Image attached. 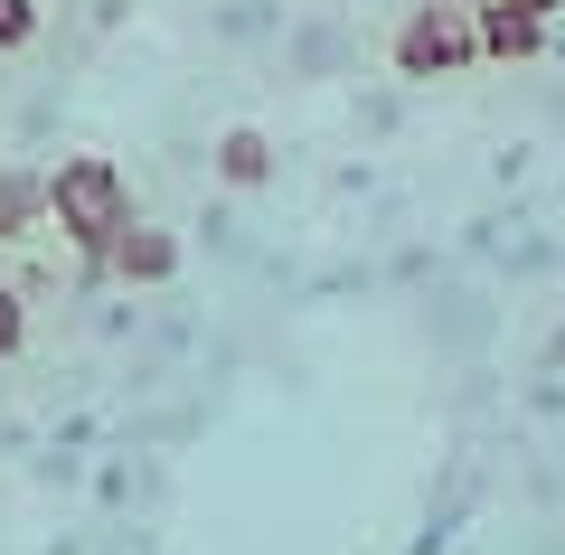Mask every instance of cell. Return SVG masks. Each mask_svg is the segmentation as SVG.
<instances>
[{"label":"cell","mask_w":565,"mask_h":555,"mask_svg":"<svg viewBox=\"0 0 565 555\" xmlns=\"http://www.w3.org/2000/svg\"><path fill=\"white\" fill-rule=\"evenodd\" d=\"M29 349V301H20V282H0V357H20Z\"/></svg>","instance_id":"obj_8"},{"label":"cell","mask_w":565,"mask_h":555,"mask_svg":"<svg viewBox=\"0 0 565 555\" xmlns=\"http://www.w3.org/2000/svg\"><path fill=\"white\" fill-rule=\"evenodd\" d=\"M217 179H226V189H264V179H274V141H264L255 122L217 132Z\"/></svg>","instance_id":"obj_6"},{"label":"cell","mask_w":565,"mask_h":555,"mask_svg":"<svg viewBox=\"0 0 565 555\" xmlns=\"http://www.w3.org/2000/svg\"><path fill=\"white\" fill-rule=\"evenodd\" d=\"M180 236H170V226H151V217H132L114 236V255H104V274L114 282H132V292H161V282H180Z\"/></svg>","instance_id":"obj_3"},{"label":"cell","mask_w":565,"mask_h":555,"mask_svg":"<svg viewBox=\"0 0 565 555\" xmlns=\"http://www.w3.org/2000/svg\"><path fill=\"white\" fill-rule=\"evenodd\" d=\"M509 10H537V20H556V10H565V0H509Z\"/></svg>","instance_id":"obj_9"},{"label":"cell","mask_w":565,"mask_h":555,"mask_svg":"<svg viewBox=\"0 0 565 555\" xmlns=\"http://www.w3.org/2000/svg\"><path fill=\"white\" fill-rule=\"evenodd\" d=\"M471 20H481V57H500V66H527V57H546V20H537V10H509V0H481Z\"/></svg>","instance_id":"obj_4"},{"label":"cell","mask_w":565,"mask_h":555,"mask_svg":"<svg viewBox=\"0 0 565 555\" xmlns=\"http://www.w3.org/2000/svg\"><path fill=\"white\" fill-rule=\"evenodd\" d=\"M471 66H481V20L462 0H415L396 29V76L434 85V76H471Z\"/></svg>","instance_id":"obj_2"},{"label":"cell","mask_w":565,"mask_h":555,"mask_svg":"<svg viewBox=\"0 0 565 555\" xmlns=\"http://www.w3.org/2000/svg\"><path fill=\"white\" fill-rule=\"evenodd\" d=\"M462 10H481V0H462Z\"/></svg>","instance_id":"obj_10"},{"label":"cell","mask_w":565,"mask_h":555,"mask_svg":"<svg viewBox=\"0 0 565 555\" xmlns=\"http://www.w3.org/2000/svg\"><path fill=\"white\" fill-rule=\"evenodd\" d=\"M132 217H141V199H132V170H122L114 151H66L57 170H47V226L76 245L85 282H114L104 255H114V236Z\"/></svg>","instance_id":"obj_1"},{"label":"cell","mask_w":565,"mask_h":555,"mask_svg":"<svg viewBox=\"0 0 565 555\" xmlns=\"http://www.w3.org/2000/svg\"><path fill=\"white\" fill-rule=\"evenodd\" d=\"M39 226H47V170L0 160V245H29Z\"/></svg>","instance_id":"obj_5"},{"label":"cell","mask_w":565,"mask_h":555,"mask_svg":"<svg viewBox=\"0 0 565 555\" xmlns=\"http://www.w3.org/2000/svg\"><path fill=\"white\" fill-rule=\"evenodd\" d=\"M39 39V0H0V57H20Z\"/></svg>","instance_id":"obj_7"}]
</instances>
